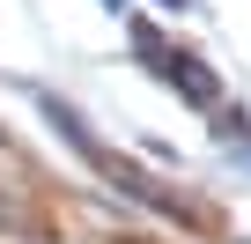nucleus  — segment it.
<instances>
[{
    "instance_id": "f257e3e1",
    "label": "nucleus",
    "mask_w": 251,
    "mask_h": 244,
    "mask_svg": "<svg viewBox=\"0 0 251 244\" xmlns=\"http://www.w3.org/2000/svg\"><path fill=\"white\" fill-rule=\"evenodd\" d=\"M170 81H177L192 104H214V74H200V59H170Z\"/></svg>"
},
{
    "instance_id": "f03ea898",
    "label": "nucleus",
    "mask_w": 251,
    "mask_h": 244,
    "mask_svg": "<svg viewBox=\"0 0 251 244\" xmlns=\"http://www.w3.org/2000/svg\"><path fill=\"white\" fill-rule=\"evenodd\" d=\"M111 8H126V0H111Z\"/></svg>"
}]
</instances>
